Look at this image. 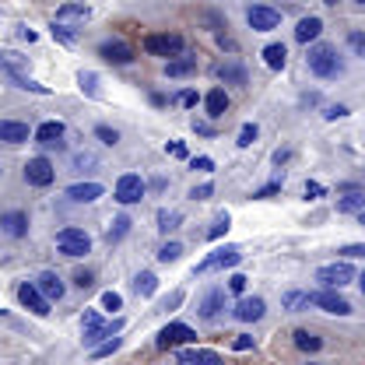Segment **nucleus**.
Returning <instances> with one entry per match:
<instances>
[{
    "label": "nucleus",
    "mask_w": 365,
    "mask_h": 365,
    "mask_svg": "<svg viewBox=\"0 0 365 365\" xmlns=\"http://www.w3.org/2000/svg\"><path fill=\"white\" fill-rule=\"evenodd\" d=\"M309 365H319V362H309Z\"/></svg>",
    "instance_id": "nucleus-63"
},
{
    "label": "nucleus",
    "mask_w": 365,
    "mask_h": 365,
    "mask_svg": "<svg viewBox=\"0 0 365 365\" xmlns=\"http://www.w3.org/2000/svg\"><path fill=\"white\" fill-rule=\"evenodd\" d=\"M222 309H225V288H207L200 295V306H197L200 319H218Z\"/></svg>",
    "instance_id": "nucleus-17"
},
{
    "label": "nucleus",
    "mask_w": 365,
    "mask_h": 365,
    "mask_svg": "<svg viewBox=\"0 0 365 365\" xmlns=\"http://www.w3.org/2000/svg\"><path fill=\"white\" fill-rule=\"evenodd\" d=\"M63 134H67V127L60 123V120H46L36 127V144L39 148H60L63 144Z\"/></svg>",
    "instance_id": "nucleus-18"
},
{
    "label": "nucleus",
    "mask_w": 365,
    "mask_h": 365,
    "mask_svg": "<svg viewBox=\"0 0 365 365\" xmlns=\"http://www.w3.org/2000/svg\"><path fill=\"white\" fill-rule=\"evenodd\" d=\"M351 4H359V7H362V4H365V0H351Z\"/></svg>",
    "instance_id": "nucleus-62"
},
{
    "label": "nucleus",
    "mask_w": 365,
    "mask_h": 365,
    "mask_svg": "<svg viewBox=\"0 0 365 365\" xmlns=\"http://www.w3.org/2000/svg\"><path fill=\"white\" fill-rule=\"evenodd\" d=\"M165 78H190L193 71H197V56H173V60H165Z\"/></svg>",
    "instance_id": "nucleus-26"
},
{
    "label": "nucleus",
    "mask_w": 365,
    "mask_h": 365,
    "mask_svg": "<svg viewBox=\"0 0 365 365\" xmlns=\"http://www.w3.org/2000/svg\"><path fill=\"white\" fill-rule=\"evenodd\" d=\"M365 211V193L362 190H348L341 200H337V215H359L362 218Z\"/></svg>",
    "instance_id": "nucleus-27"
},
{
    "label": "nucleus",
    "mask_w": 365,
    "mask_h": 365,
    "mask_svg": "<svg viewBox=\"0 0 365 365\" xmlns=\"http://www.w3.org/2000/svg\"><path fill=\"white\" fill-rule=\"evenodd\" d=\"M98 56L106 60V63H113V67H127V63H134V46L123 43V39H106V43L98 46Z\"/></svg>",
    "instance_id": "nucleus-11"
},
{
    "label": "nucleus",
    "mask_w": 365,
    "mask_h": 365,
    "mask_svg": "<svg viewBox=\"0 0 365 365\" xmlns=\"http://www.w3.org/2000/svg\"><path fill=\"white\" fill-rule=\"evenodd\" d=\"M56 250H60V257H71V260H81V257H88L91 253V235L85 228L78 225H67L56 232Z\"/></svg>",
    "instance_id": "nucleus-3"
},
{
    "label": "nucleus",
    "mask_w": 365,
    "mask_h": 365,
    "mask_svg": "<svg viewBox=\"0 0 365 365\" xmlns=\"http://www.w3.org/2000/svg\"><path fill=\"white\" fill-rule=\"evenodd\" d=\"M246 21H250V29H253V32H274V29L281 25V14H277L274 7L257 4V7H250V11H246Z\"/></svg>",
    "instance_id": "nucleus-13"
},
{
    "label": "nucleus",
    "mask_w": 365,
    "mask_h": 365,
    "mask_svg": "<svg viewBox=\"0 0 365 365\" xmlns=\"http://www.w3.org/2000/svg\"><path fill=\"white\" fill-rule=\"evenodd\" d=\"M239 260H242V250H239V246H222V250H211V253L193 267V274H207V271H215V267L225 271V267H235Z\"/></svg>",
    "instance_id": "nucleus-8"
},
{
    "label": "nucleus",
    "mask_w": 365,
    "mask_h": 365,
    "mask_svg": "<svg viewBox=\"0 0 365 365\" xmlns=\"http://www.w3.org/2000/svg\"><path fill=\"white\" fill-rule=\"evenodd\" d=\"M204 109H207V116L211 120H222L228 113V91L225 88H211L204 95Z\"/></svg>",
    "instance_id": "nucleus-24"
},
{
    "label": "nucleus",
    "mask_w": 365,
    "mask_h": 365,
    "mask_svg": "<svg viewBox=\"0 0 365 365\" xmlns=\"http://www.w3.org/2000/svg\"><path fill=\"white\" fill-rule=\"evenodd\" d=\"M180 257H182V242H176V239L162 242V250H158V264H176Z\"/></svg>",
    "instance_id": "nucleus-36"
},
{
    "label": "nucleus",
    "mask_w": 365,
    "mask_h": 365,
    "mask_svg": "<svg viewBox=\"0 0 365 365\" xmlns=\"http://www.w3.org/2000/svg\"><path fill=\"white\" fill-rule=\"evenodd\" d=\"M95 137H98L102 144H109V148H113V144L120 140V134H116L113 127H106V123H98V127H95Z\"/></svg>",
    "instance_id": "nucleus-42"
},
{
    "label": "nucleus",
    "mask_w": 365,
    "mask_h": 365,
    "mask_svg": "<svg viewBox=\"0 0 365 365\" xmlns=\"http://www.w3.org/2000/svg\"><path fill=\"white\" fill-rule=\"evenodd\" d=\"M11 81H14V88H21V91H36V95H49V88H46V85H39V81H32L29 74H14Z\"/></svg>",
    "instance_id": "nucleus-38"
},
{
    "label": "nucleus",
    "mask_w": 365,
    "mask_h": 365,
    "mask_svg": "<svg viewBox=\"0 0 365 365\" xmlns=\"http://www.w3.org/2000/svg\"><path fill=\"white\" fill-rule=\"evenodd\" d=\"M91 281H95V274H91V271H78V274H74V284H78V288H91Z\"/></svg>",
    "instance_id": "nucleus-52"
},
{
    "label": "nucleus",
    "mask_w": 365,
    "mask_h": 365,
    "mask_svg": "<svg viewBox=\"0 0 365 365\" xmlns=\"http://www.w3.org/2000/svg\"><path fill=\"white\" fill-rule=\"evenodd\" d=\"M341 253H344L348 260H355V257H362V253H365V246H359V242H355V246H344Z\"/></svg>",
    "instance_id": "nucleus-54"
},
{
    "label": "nucleus",
    "mask_w": 365,
    "mask_h": 365,
    "mask_svg": "<svg viewBox=\"0 0 365 365\" xmlns=\"http://www.w3.org/2000/svg\"><path fill=\"white\" fill-rule=\"evenodd\" d=\"M176 306H182V292H173V295L165 299V309H176Z\"/></svg>",
    "instance_id": "nucleus-58"
},
{
    "label": "nucleus",
    "mask_w": 365,
    "mask_h": 365,
    "mask_svg": "<svg viewBox=\"0 0 365 365\" xmlns=\"http://www.w3.org/2000/svg\"><path fill=\"white\" fill-rule=\"evenodd\" d=\"M218 43L225 46V49H232V53H235V49H239V46H235V39H228V36H218Z\"/></svg>",
    "instance_id": "nucleus-60"
},
{
    "label": "nucleus",
    "mask_w": 365,
    "mask_h": 365,
    "mask_svg": "<svg viewBox=\"0 0 365 365\" xmlns=\"http://www.w3.org/2000/svg\"><path fill=\"white\" fill-rule=\"evenodd\" d=\"M102 309L113 317V313H120L123 309V295L120 292H102Z\"/></svg>",
    "instance_id": "nucleus-39"
},
{
    "label": "nucleus",
    "mask_w": 365,
    "mask_h": 365,
    "mask_svg": "<svg viewBox=\"0 0 365 365\" xmlns=\"http://www.w3.org/2000/svg\"><path fill=\"white\" fill-rule=\"evenodd\" d=\"M215 74H218L225 85H235V88H246V85H250V74H246V67H242V63H235V60L222 63Z\"/></svg>",
    "instance_id": "nucleus-21"
},
{
    "label": "nucleus",
    "mask_w": 365,
    "mask_h": 365,
    "mask_svg": "<svg viewBox=\"0 0 365 365\" xmlns=\"http://www.w3.org/2000/svg\"><path fill=\"white\" fill-rule=\"evenodd\" d=\"M193 130L204 137H215V127H211V123H197V120H193Z\"/></svg>",
    "instance_id": "nucleus-56"
},
{
    "label": "nucleus",
    "mask_w": 365,
    "mask_h": 365,
    "mask_svg": "<svg viewBox=\"0 0 365 365\" xmlns=\"http://www.w3.org/2000/svg\"><path fill=\"white\" fill-rule=\"evenodd\" d=\"M211 193H215V186H211V182H200V186H193V190H190V197H193V200H207Z\"/></svg>",
    "instance_id": "nucleus-43"
},
{
    "label": "nucleus",
    "mask_w": 365,
    "mask_h": 365,
    "mask_svg": "<svg viewBox=\"0 0 365 365\" xmlns=\"http://www.w3.org/2000/svg\"><path fill=\"white\" fill-rule=\"evenodd\" d=\"M0 140L4 144H25L29 140V123H21V120H0Z\"/></svg>",
    "instance_id": "nucleus-23"
},
{
    "label": "nucleus",
    "mask_w": 365,
    "mask_h": 365,
    "mask_svg": "<svg viewBox=\"0 0 365 365\" xmlns=\"http://www.w3.org/2000/svg\"><path fill=\"white\" fill-rule=\"evenodd\" d=\"M88 18H91V7L85 0H67V4L56 7L53 25H60V29H78V25H85Z\"/></svg>",
    "instance_id": "nucleus-9"
},
{
    "label": "nucleus",
    "mask_w": 365,
    "mask_h": 365,
    "mask_svg": "<svg viewBox=\"0 0 365 365\" xmlns=\"http://www.w3.org/2000/svg\"><path fill=\"white\" fill-rule=\"evenodd\" d=\"M78 88L85 91L88 98H98V95H102V91H98V74H95V71H81V74H78Z\"/></svg>",
    "instance_id": "nucleus-35"
},
{
    "label": "nucleus",
    "mask_w": 365,
    "mask_h": 365,
    "mask_svg": "<svg viewBox=\"0 0 365 365\" xmlns=\"http://www.w3.org/2000/svg\"><path fill=\"white\" fill-rule=\"evenodd\" d=\"M18 36H21V39H29V43H36V32H32L29 25H21V29H18Z\"/></svg>",
    "instance_id": "nucleus-59"
},
{
    "label": "nucleus",
    "mask_w": 365,
    "mask_h": 365,
    "mask_svg": "<svg viewBox=\"0 0 365 365\" xmlns=\"http://www.w3.org/2000/svg\"><path fill=\"white\" fill-rule=\"evenodd\" d=\"M323 4H327V7H334V4H337V0H323Z\"/></svg>",
    "instance_id": "nucleus-61"
},
{
    "label": "nucleus",
    "mask_w": 365,
    "mask_h": 365,
    "mask_svg": "<svg viewBox=\"0 0 365 365\" xmlns=\"http://www.w3.org/2000/svg\"><path fill=\"white\" fill-rule=\"evenodd\" d=\"M319 32H323V21H319L317 14H309V18H302L295 25V39L299 43H313V39H319Z\"/></svg>",
    "instance_id": "nucleus-28"
},
{
    "label": "nucleus",
    "mask_w": 365,
    "mask_h": 365,
    "mask_svg": "<svg viewBox=\"0 0 365 365\" xmlns=\"http://www.w3.org/2000/svg\"><path fill=\"white\" fill-rule=\"evenodd\" d=\"M323 193H327V190H323V186H319V182H306V200H319V197H323Z\"/></svg>",
    "instance_id": "nucleus-51"
},
{
    "label": "nucleus",
    "mask_w": 365,
    "mask_h": 365,
    "mask_svg": "<svg viewBox=\"0 0 365 365\" xmlns=\"http://www.w3.org/2000/svg\"><path fill=\"white\" fill-rule=\"evenodd\" d=\"M228 292L242 295V292H246V277H242V274H232V277H228Z\"/></svg>",
    "instance_id": "nucleus-48"
},
{
    "label": "nucleus",
    "mask_w": 365,
    "mask_h": 365,
    "mask_svg": "<svg viewBox=\"0 0 365 365\" xmlns=\"http://www.w3.org/2000/svg\"><path fill=\"white\" fill-rule=\"evenodd\" d=\"M25 67H29V56H21L18 49H0V71H4L7 78L25 74Z\"/></svg>",
    "instance_id": "nucleus-25"
},
{
    "label": "nucleus",
    "mask_w": 365,
    "mask_h": 365,
    "mask_svg": "<svg viewBox=\"0 0 365 365\" xmlns=\"http://www.w3.org/2000/svg\"><path fill=\"white\" fill-rule=\"evenodd\" d=\"M309 306H319V309H323V313H330V317H348V313H351V302H348L344 295L330 292V288L309 292Z\"/></svg>",
    "instance_id": "nucleus-10"
},
{
    "label": "nucleus",
    "mask_w": 365,
    "mask_h": 365,
    "mask_svg": "<svg viewBox=\"0 0 365 365\" xmlns=\"http://www.w3.org/2000/svg\"><path fill=\"white\" fill-rule=\"evenodd\" d=\"M95 165H98V155H91V151H78L74 155V169L78 173H91Z\"/></svg>",
    "instance_id": "nucleus-40"
},
{
    "label": "nucleus",
    "mask_w": 365,
    "mask_h": 365,
    "mask_svg": "<svg viewBox=\"0 0 365 365\" xmlns=\"http://www.w3.org/2000/svg\"><path fill=\"white\" fill-rule=\"evenodd\" d=\"M190 165H193V169H200V173H215V158H207V155H200V158H193Z\"/></svg>",
    "instance_id": "nucleus-47"
},
{
    "label": "nucleus",
    "mask_w": 365,
    "mask_h": 365,
    "mask_svg": "<svg viewBox=\"0 0 365 365\" xmlns=\"http://www.w3.org/2000/svg\"><path fill=\"white\" fill-rule=\"evenodd\" d=\"M292 341H295L299 351H319V348H323V337H317L313 330H295Z\"/></svg>",
    "instance_id": "nucleus-30"
},
{
    "label": "nucleus",
    "mask_w": 365,
    "mask_h": 365,
    "mask_svg": "<svg viewBox=\"0 0 365 365\" xmlns=\"http://www.w3.org/2000/svg\"><path fill=\"white\" fill-rule=\"evenodd\" d=\"M36 288H39V295H43L46 302H60L63 299V292H67V284H63V277L56 271H43L36 281H32Z\"/></svg>",
    "instance_id": "nucleus-15"
},
{
    "label": "nucleus",
    "mask_w": 365,
    "mask_h": 365,
    "mask_svg": "<svg viewBox=\"0 0 365 365\" xmlns=\"http://www.w3.org/2000/svg\"><path fill=\"white\" fill-rule=\"evenodd\" d=\"M120 330H123V317H116V319L106 323L95 309H85V313H81V334H85V344H88V348L109 341V337H116Z\"/></svg>",
    "instance_id": "nucleus-2"
},
{
    "label": "nucleus",
    "mask_w": 365,
    "mask_h": 365,
    "mask_svg": "<svg viewBox=\"0 0 365 365\" xmlns=\"http://www.w3.org/2000/svg\"><path fill=\"white\" fill-rule=\"evenodd\" d=\"M306 67H309L317 78H323V81H327V78H337V74L344 71L337 46H330V43L309 46V53H306Z\"/></svg>",
    "instance_id": "nucleus-1"
},
{
    "label": "nucleus",
    "mask_w": 365,
    "mask_h": 365,
    "mask_svg": "<svg viewBox=\"0 0 365 365\" xmlns=\"http://www.w3.org/2000/svg\"><path fill=\"white\" fill-rule=\"evenodd\" d=\"M180 222H182L180 211H169V207H162V211H158V232H162V235L176 232V228H180Z\"/></svg>",
    "instance_id": "nucleus-34"
},
{
    "label": "nucleus",
    "mask_w": 365,
    "mask_h": 365,
    "mask_svg": "<svg viewBox=\"0 0 365 365\" xmlns=\"http://www.w3.org/2000/svg\"><path fill=\"white\" fill-rule=\"evenodd\" d=\"M165 151H169V155H176V158H186V148H182L180 140H173V144H169Z\"/></svg>",
    "instance_id": "nucleus-57"
},
{
    "label": "nucleus",
    "mask_w": 365,
    "mask_h": 365,
    "mask_svg": "<svg viewBox=\"0 0 365 365\" xmlns=\"http://www.w3.org/2000/svg\"><path fill=\"white\" fill-rule=\"evenodd\" d=\"M225 232H228V215H218V222H215V228H211L207 235H211V239H222Z\"/></svg>",
    "instance_id": "nucleus-46"
},
{
    "label": "nucleus",
    "mask_w": 365,
    "mask_h": 365,
    "mask_svg": "<svg viewBox=\"0 0 365 365\" xmlns=\"http://www.w3.org/2000/svg\"><path fill=\"white\" fill-rule=\"evenodd\" d=\"M130 225H134V222H130V215L113 218V225H109V232H106V242H109V246H113V242H120V239L130 232Z\"/></svg>",
    "instance_id": "nucleus-32"
},
{
    "label": "nucleus",
    "mask_w": 365,
    "mask_h": 365,
    "mask_svg": "<svg viewBox=\"0 0 365 365\" xmlns=\"http://www.w3.org/2000/svg\"><path fill=\"white\" fill-rule=\"evenodd\" d=\"M323 116H327V120H341V116H348V106H327Z\"/></svg>",
    "instance_id": "nucleus-49"
},
{
    "label": "nucleus",
    "mask_w": 365,
    "mask_h": 365,
    "mask_svg": "<svg viewBox=\"0 0 365 365\" xmlns=\"http://www.w3.org/2000/svg\"><path fill=\"white\" fill-rule=\"evenodd\" d=\"M176 365H225L218 351H207V348H182L176 351Z\"/></svg>",
    "instance_id": "nucleus-19"
},
{
    "label": "nucleus",
    "mask_w": 365,
    "mask_h": 365,
    "mask_svg": "<svg viewBox=\"0 0 365 365\" xmlns=\"http://www.w3.org/2000/svg\"><path fill=\"white\" fill-rule=\"evenodd\" d=\"M120 344H123V337H109V341H102V344L91 348V359H109L113 351H120Z\"/></svg>",
    "instance_id": "nucleus-37"
},
{
    "label": "nucleus",
    "mask_w": 365,
    "mask_h": 365,
    "mask_svg": "<svg viewBox=\"0 0 365 365\" xmlns=\"http://www.w3.org/2000/svg\"><path fill=\"white\" fill-rule=\"evenodd\" d=\"M348 46L355 49V56H365V36L362 32H351V36H348Z\"/></svg>",
    "instance_id": "nucleus-44"
},
{
    "label": "nucleus",
    "mask_w": 365,
    "mask_h": 365,
    "mask_svg": "<svg viewBox=\"0 0 365 365\" xmlns=\"http://www.w3.org/2000/svg\"><path fill=\"white\" fill-rule=\"evenodd\" d=\"M281 306L288 313H302V309H309V292H284L281 295Z\"/></svg>",
    "instance_id": "nucleus-31"
},
{
    "label": "nucleus",
    "mask_w": 365,
    "mask_h": 365,
    "mask_svg": "<svg viewBox=\"0 0 365 365\" xmlns=\"http://www.w3.org/2000/svg\"><path fill=\"white\" fill-rule=\"evenodd\" d=\"M257 137H260L257 123H242V130H239V140H235V144H239V148H250V144H253Z\"/></svg>",
    "instance_id": "nucleus-41"
},
{
    "label": "nucleus",
    "mask_w": 365,
    "mask_h": 365,
    "mask_svg": "<svg viewBox=\"0 0 365 365\" xmlns=\"http://www.w3.org/2000/svg\"><path fill=\"white\" fill-rule=\"evenodd\" d=\"M18 302H21L29 313H36V317H49V302L39 295V288H36L32 281H21V284H18Z\"/></svg>",
    "instance_id": "nucleus-14"
},
{
    "label": "nucleus",
    "mask_w": 365,
    "mask_h": 365,
    "mask_svg": "<svg viewBox=\"0 0 365 365\" xmlns=\"http://www.w3.org/2000/svg\"><path fill=\"white\" fill-rule=\"evenodd\" d=\"M0 232L11 239H25L29 235V215L25 211H4L0 215Z\"/></svg>",
    "instance_id": "nucleus-20"
},
{
    "label": "nucleus",
    "mask_w": 365,
    "mask_h": 365,
    "mask_svg": "<svg viewBox=\"0 0 365 365\" xmlns=\"http://www.w3.org/2000/svg\"><path fill=\"white\" fill-rule=\"evenodd\" d=\"M317 277L323 288H330V292H337V288H344V284H351L355 277H359V271H355V264H348V260H337V264H323V267H317Z\"/></svg>",
    "instance_id": "nucleus-5"
},
{
    "label": "nucleus",
    "mask_w": 365,
    "mask_h": 365,
    "mask_svg": "<svg viewBox=\"0 0 365 365\" xmlns=\"http://www.w3.org/2000/svg\"><path fill=\"white\" fill-rule=\"evenodd\" d=\"M277 190H281V180H277V182H271V186H264V190H257L253 197H257V200H267V197H274Z\"/></svg>",
    "instance_id": "nucleus-53"
},
{
    "label": "nucleus",
    "mask_w": 365,
    "mask_h": 365,
    "mask_svg": "<svg viewBox=\"0 0 365 365\" xmlns=\"http://www.w3.org/2000/svg\"><path fill=\"white\" fill-rule=\"evenodd\" d=\"M134 288H137V295H144V299H151L155 292H158V277L151 271H140L134 277Z\"/></svg>",
    "instance_id": "nucleus-33"
},
{
    "label": "nucleus",
    "mask_w": 365,
    "mask_h": 365,
    "mask_svg": "<svg viewBox=\"0 0 365 365\" xmlns=\"http://www.w3.org/2000/svg\"><path fill=\"white\" fill-rule=\"evenodd\" d=\"M106 190H102V182H74V186H67V197L74 200V204H91V200H98Z\"/></svg>",
    "instance_id": "nucleus-22"
},
{
    "label": "nucleus",
    "mask_w": 365,
    "mask_h": 365,
    "mask_svg": "<svg viewBox=\"0 0 365 365\" xmlns=\"http://www.w3.org/2000/svg\"><path fill=\"white\" fill-rule=\"evenodd\" d=\"M53 39H60L63 46H74V32H71V29H60V25H53Z\"/></svg>",
    "instance_id": "nucleus-45"
},
{
    "label": "nucleus",
    "mask_w": 365,
    "mask_h": 365,
    "mask_svg": "<svg viewBox=\"0 0 365 365\" xmlns=\"http://www.w3.org/2000/svg\"><path fill=\"white\" fill-rule=\"evenodd\" d=\"M197 341V330L186 327V323H165L155 337V348L158 351H169V348H180V344H193Z\"/></svg>",
    "instance_id": "nucleus-6"
},
{
    "label": "nucleus",
    "mask_w": 365,
    "mask_h": 365,
    "mask_svg": "<svg viewBox=\"0 0 365 365\" xmlns=\"http://www.w3.org/2000/svg\"><path fill=\"white\" fill-rule=\"evenodd\" d=\"M56 180V169H53V162L49 158H43V155H36V158H29L25 162V182L29 186H49V182Z\"/></svg>",
    "instance_id": "nucleus-12"
},
{
    "label": "nucleus",
    "mask_w": 365,
    "mask_h": 365,
    "mask_svg": "<svg viewBox=\"0 0 365 365\" xmlns=\"http://www.w3.org/2000/svg\"><path fill=\"white\" fill-rule=\"evenodd\" d=\"M264 313H267V302H264L260 295H253V299H239L235 309H232V317L239 319V323H257V319H264Z\"/></svg>",
    "instance_id": "nucleus-16"
},
{
    "label": "nucleus",
    "mask_w": 365,
    "mask_h": 365,
    "mask_svg": "<svg viewBox=\"0 0 365 365\" xmlns=\"http://www.w3.org/2000/svg\"><path fill=\"white\" fill-rule=\"evenodd\" d=\"M180 102L186 106V109H193V106H197V91H182V95H180Z\"/></svg>",
    "instance_id": "nucleus-55"
},
{
    "label": "nucleus",
    "mask_w": 365,
    "mask_h": 365,
    "mask_svg": "<svg viewBox=\"0 0 365 365\" xmlns=\"http://www.w3.org/2000/svg\"><path fill=\"white\" fill-rule=\"evenodd\" d=\"M144 193H148V182L140 180L137 173H123L116 186H113V197L123 204V207H130V204H140L144 200Z\"/></svg>",
    "instance_id": "nucleus-7"
},
{
    "label": "nucleus",
    "mask_w": 365,
    "mask_h": 365,
    "mask_svg": "<svg viewBox=\"0 0 365 365\" xmlns=\"http://www.w3.org/2000/svg\"><path fill=\"white\" fill-rule=\"evenodd\" d=\"M232 348H235V351H250V348H253V337H250V334H239V337L232 341Z\"/></svg>",
    "instance_id": "nucleus-50"
},
{
    "label": "nucleus",
    "mask_w": 365,
    "mask_h": 365,
    "mask_svg": "<svg viewBox=\"0 0 365 365\" xmlns=\"http://www.w3.org/2000/svg\"><path fill=\"white\" fill-rule=\"evenodd\" d=\"M264 63H267L271 71H284V63H288V49H284L281 43L264 46Z\"/></svg>",
    "instance_id": "nucleus-29"
},
{
    "label": "nucleus",
    "mask_w": 365,
    "mask_h": 365,
    "mask_svg": "<svg viewBox=\"0 0 365 365\" xmlns=\"http://www.w3.org/2000/svg\"><path fill=\"white\" fill-rule=\"evenodd\" d=\"M144 53L148 56H162V60H173V56H182L186 53V43L176 32H148L144 36Z\"/></svg>",
    "instance_id": "nucleus-4"
}]
</instances>
